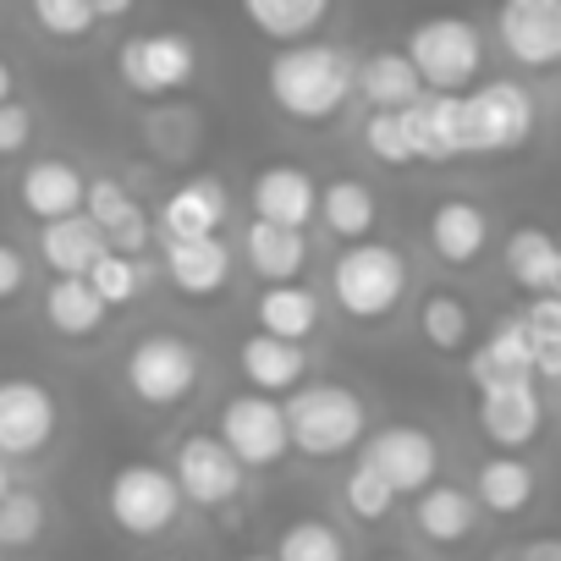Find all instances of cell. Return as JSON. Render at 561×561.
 <instances>
[{
  "label": "cell",
  "instance_id": "40",
  "mask_svg": "<svg viewBox=\"0 0 561 561\" xmlns=\"http://www.w3.org/2000/svg\"><path fill=\"white\" fill-rule=\"evenodd\" d=\"M364 149L380 165H413V149H408V133H402L397 111H369L364 116Z\"/></svg>",
  "mask_w": 561,
  "mask_h": 561
},
{
  "label": "cell",
  "instance_id": "3",
  "mask_svg": "<svg viewBox=\"0 0 561 561\" xmlns=\"http://www.w3.org/2000/svg\"><path fill=\"white\" fill-rule=\"evenodd\" d=\"M413 287V270H408V253L397 242H380V237H364V242H347L336 270H331V293L342 304L347 320L358 325H380L397 314V304L408 298Z\"/></svg>",
  "mask_w": 561,
  "mask_h": 561
},
{
  "label": "cell",
  "instance_id": "19",
  "mask_svg": "<svg viewBox=\"0 0 561 561\" xmlns=\"http://www.w3.org/2000/svg\"><path fill=\"white\" fill-rule=\"evenodd\" d=\"M83 182H89V176H83L72 160L45 154V160H28V165H23V176H18V198H23V209H28L39 226H50V220L83 209Z\"/></svg>",
  "mask_w": 561,
  "mask_h": 561
},
{
  "label": "cell",
  "instance_id": "5",
  "mask_svg": "<svg viewBox=\"0 0 561 561\" xmlns=\"http://www.w3.org/2000/svg\"><path fill=\"white\" fill-rule=\"evenodd\" d=\"M204 380V358L182 331H149L122 358V386L144 408H182Z\"/></svg>",
  "mask_w": 561,
  "mask_h": 561
},
{
  "label": "cell",
  "instance_id": "2",
  "mask_svg": "<svg viewBox=\"0 0 561 561\" xmlns=\"http://www.w3.org/2000/svg\"><path fill=\"white\" fill-rule=\"evenodd\" d=\"M280 413H287V446L309 462H331L369 435L364 397L336 386V380H304L287 402H280Z\"/></svg>",
  "mask_w": 561,
  "mask_h": 561
},
{
  "label": "cell",
  "instance_id": "18",
  "mask_svg": "<svg viewBox=\"0 0 561 561\" xmlns=\"http://www.w3.org/2000/svg\"><path fill=\"white\" fill-rule=\"evenodd\" d=\"M231 209V193L220 176H187L182 187L165 193L160 204V237L165 242H187V237H215L220 220Z\"/></svg>",
  "mask_w": 561,
  "mask_h": 561
},
{
  "label": "cell",
  "instance_id": "29",
  "mask_svg": "<svg viewBox=\"0 0 561 561\" xmlns=\"http://www.w3.org/2000/svg\"><path fill=\"white\" fill-rule=\"evenodd\" d=\"M413 523H419V534L430 539V545H462V539H473V528H479V512H473V495L468 490H457V484H430V490H419L413 495Z\"/></svg>",
  "mask_w": 561,
  "mask_h": 561
},
{
  "label": "cell",
  "instance_id": "44",
  "mask_svg": "<svg viewBox=\"0 0 561 561\" xmlns=\"http://www.w3.org/2000/svg\"><path fill=\"white\" fill-rule=\"evenodd\" d=\"M138 7V0H89V12H94V23H111V18H127Z\"/></svg>",
  "mask_w": 561,
  "mask_h": 561
},
{
  "label": "cell",
  "instance_id": "36",
  "mask_svg": "<svg viewBox=\"0 0 561 561\" xmlns=\"http://www.w3.org/2000/svg\"><path fill=\"white\" fill-rule=\"evenodd\" d=\"M45 523H50V512H45V501L34 490H7V495H0V550L39 545Z\"/></svg>",
  "mask_w": 561,
  "mask_h": 561
},
{
  "label": "cell",
  "instance_id": "27",
  "mask_svg": "<svg viewBox=\"0 0 561 561\" xmlns=\"http://www.w3.org/2000/svg\"><path fill=\"white\" fill-rule=\"evenodd\" d=\"M237 7L253 23V34H264L275 45H304L325 28L336 0H237Z\"/></svg>",
  "mask_w": 561,
  "mask_h": 561
},
{
  "label": "cell",
  "instance_id": "25",
  "mask_svg": "<svg viewBox=\"0 0 561 561\" xmlns=\"http://www.w3.org/2000/svg\"><path fill=\"white\" fill-rule=\"evenodd\" d=\"M237 364H242V375L253 380L259 397L298 391L304 375H309V353H304L298 342H275V336H259V331L237 347Z\"/></svg>",
  "mask_w": 561,
  "mask_h": 561
},
{
  "label": "cell",
  "instance_id": "8",
  "mask_svg": "<svg viewBox=\"0 0 561 561\" xmlns=\"http://www.w3.org/2000/svg\"><path fill=\"white\" fill-rule=\"evenodd\" d=\"M105 506H111V523L133 539H154L176 523L182 512V495L171 484V468L160 462H122L105 484Z\"/></svg>",
  "mask_w": 561,
  "mask_h": 561
},
{
  "label": "cell",
  "instance_id": "31",
  "mask_svg": "<svg viewBox=\"0 0 561 561\" xmlns=\"http://www.w3.org/2000/svg\"><path fill=\"white\" fill-rule=\"evenodd\" d=\"M105 314H111V309L94 298V287H89L83 275H56L50 287H45V325H50L56 336H67V342L100 336Z\"/></svg>",
  "mask_w": 561,
  "mask_h": 561
},
{
  "label": "cell",
  "instance_id": "38",
  "mask_svg": "<svg viewBox=\"0 0 561 561\" xmlns=\"http://www.w3.org/2000/svg\"><path fill=\"white\" fill-rule=\"evenodd\" d=\"M28 18H34L39 34H50L61 45H83L100 28L94 12H89V0H28Z\"/></svg>",
  "mask_w": 561,
  "mask_h": 561
},
{
  "label": "cell",
  "instance_id": "26",
  "mask_svg": "<svg viewBox=\"0 0 561 561\" xmlns=\"http://www.w3.org/2000/svg\"><path fill=\"white\" fill-rule=\"evenodd\" d=\"M242 253H248V270L264 275V287H280V280H298L304 264H309V237L304 231H287V226H264L253 220L242 231Z\"/></svg>",
  "mask_w": 561,
  "mask_h": 561
},
{
  "label": "cell",
  "instance_id": "7",
  "mask_svg": "<svg viewBox=\"0 0 561 561\" xmlns=\"http://www.w3.org/2000/svg\"><path fill=\"white\" fill-rule=\"evenodd\" d=\"M116 78L138 94V100H171L198 78V45L182 28H149L133 34L116 50Z\"/></svg>",
  "mask_w": 561,
  "mask_h": 561
},
{
  "label": "cell",
  "instance_id": "6",
  "mask_svg": "<svg viewBox=\"0 0 561 561\" xmlns=\"http://www.w3.org/2000/svg\"><path fill=\"white\" fill-rule=\"evenodd\" d=\"M534 127L539 105L517 78H490L462 94V154H512L534 138Z\"/></svg>",
  "mask_w": 561,
  "mask_h": 561
},
{
  "label": "cell",
  "instance_id": "23",
  "mask_svg": "<svg viewBox=\"0 0 561 561\" xmlns=\"http://www.w3.org/2000/svg\"><path fill=\"white\" fill-rule=\"evenodd\" d=\"M353 94L369 111H408L424 94V83L402 50H369L364 61H353Z\"/></svg>",
  "mask_w": 561,
  "mask_h": 561
},
{
  "label": "cell",
  "instance_id": "35",
  "mask_svg": "<svg viewBox=\"0 0 561 561\" xmlns=\"http://www.w3.org/2000/svg\"><path fill=\"white\" fill-rule=\"evenodd\" d=\"M270 561H347V539L325 517H293L280 528Z\"/></svg>",
  "mask_w": 561,
  "mask_h": 561
},
{
  "label": "cell",
  "instance_id": "37",
  "mask_svg": "<svg viewBox=\"0 0 561 561\" xmlns=\"http://www.w3.org/2000/svg\"><path fill=\"white\" fill-rule=\"evenodd\" d=\"M83 280L94 287V298H100L105 309H127V304H138V293H144V264H138V259H122V253H105V259H94V270H89Z\"/></svg>",
  "mask_w": 561,
  "mask_h": 561
},
{
  "label": "cell",
  "instance_id": "49",
  "mask_svg": "<svg viewBox=\"0 0 561 561\" xmlns=\"http://www.w3.org/2000/svg\"><path fill=\"white\" fill-rule=\"evenodd\" d=\"M237 561H270V556H237Z\"/></svg>",
  "mask_w": 561,
  "mask_h": 561
},
{
  "label": "cell",
  "instance_id": "12",
  "mask_svg": "<svg viewBox=\"0 0 561 561\" xmlns=\"http://www.w3.org/2000/svg\"><path fill=\"white\" fill-rule=\"evenodd\" d=\"M171 484L182 501L215 512V506H231L242 495V468L237 457L215 440V435H187L176 446V462H171Z\"/></svg>",
  "mask_w": 561,
  "mask_h": 561
},
{
  "label": "cell",
  "instance_id": "1",
  "mask_svg": "<svg viewBox=\"0 0 561 561\" xmlns=\"http://www.w3.org/2000/svg\"><path fill=\"white\" fill-rule=\"evenodd\" d=\"M264 89H270V105L287 122L320 127V122L342 116L353 100V56L342 45H320V39L280 45L264 67Z\"/></svg>",
  "mask_w": 561,
  "mask_h": 561
},
{
  "label": "cell",
  "instance_id": "47",
  "mask_svg": "<svg viewBox=\"0 0 561 561\" xmlns=\"http://www.w3.org/2000/svg\"><path fill=\"white\" fill-rule=\"evenodd\" d=\"M7 490H18V484H12V468L0 462V495H7Z\"/></svg>",
  "mask_w": 561,
  "mask_h": 561
},
{
  "label": "cell",
  "instance_id": "10",
  "mask_svg": "<svg viewBox=\"0 0 561 561\" xmlns=\"http://www.w3.org/2000/svg\"><path fill=\"white\" fill-rule=\"evenodd\" d=\"M56 424H61V408L45 380H28V375L0 380V462L39 457L50 446Z\"/></svg>",
  "mask_w": 561,
  "mask_h": 561
},
{
  "label": "cell",
  "instance_id": "33",
  "mask_svg": "<svg viewBox=\"0 0 561 561\" xmlns=\"http://www.w3.org/2000/svg\"><path fill=\"white\" fill-rule=\"evenodd\" d=\"M534 484H539L534 468H528L523 457H512V451H495V457H484V462L473 468V495H479V506L495 512V517H517V512H528Z\"/></svg>",
  "mask_w": 561,
  "mask_h": 561
},
{
  "label": "cell",
  "instance_id": "11",
  "mask_svg": "<svg viewBox=\"0 0 561 561\" xmlns=\"http://www.w3.org/2000/svg\"><path fill=\"white\" fill-rule=\"evenodd\" d=\"M364 462L386 479L391 495H419V490H430L435 473H440V446H435V435L419 430V424H386V430L369 435Z\"/></svg>",
  "mask_w": 561,
  "mask_h": 561
},
{
  "label": "cell",
  "instance_id": "42",
  "mask_svg": "<svg viewBox=\"0 0 561 561\" xmlns=\"http://www.w3.org/2000/svg\"><path fill=\"white\" fill-rule=\"evenodd\" d=\"M23 293H28V259H23V248L0 237V304H18Z\"/></svg>",
  "mask_w": 561,
  "mask_h": 561
},
{
  "label": "cell",
  "instance_id": "20",
  "mask_svg": "<svg viewBox=\"0 0 561 561\" xmlns=\"http://www.w3.org/2000/svg\"><path fill=\"white\" fill-rule=\"evenodd\" d=\"M231 248L220 237H187V242H165V280L182 298H209L231 280Z\"/></svg>",
  "mask_w": 561,
  "mask_h": 561
},
{
  "label": "cell",
  "instance_id": "50",
  "mask_svg": "<svg viewBox=\"0 0 561 561\" xmlns=\"http://www.w3.org/2000/svg\"><path fill=\"white\" fill-rule=\"evenodd\" d=\"M386 561H402V556H386Z\"/></svg>",
  "mask_w": 561,
  "mask_h": 561
},
{
  "label": "cell",
  "instance_id": "9",
  "mask_svg": "<svg viewBox=\"0 0 561 561\" xmlns=\"http://www.w3.org/2000/svg\"><path fill=\"white\" fill-rule=\"evenodd\" d=\"M215 440L237 457V468H275L287 457V413H280V397H259V391H242L220 408V424H215Z\"/></svg>",
  "mask_w": 561,
  "mask_h": 561
},
{
  "label": "cell",
  "instance_id": "24",
  "mask_svg": "<svg viewBox=\"0 0 561 561\" xmlns=\"http://www.w3.org/2000/svg\"><path fill=\"white\" fill-rule=\"evenodd\" d=\"M490 242V215L473 198H440L430 209V248L446 264H473Z\"/></svg>",
  "mask_w": 561,
  "mask_h": 561
},
{
  "label": "cell",
  "instance_id": "48",
  "mask_svg": "<svg viewBox=\"0 0 561 561\" xmlns=\"http://www.w3.org/2000/svg\"><path fill=\"white\" fill-rule=\"evenodd\" d=\"M501 7H556V0H501Z\"/></svg>",
  "mask_w": 561,
  "mask_h": 561
},
{
  "label": "cell",
  "instance_id": "16",
  "mask_svg": "<svg viewBox=\"0 0 561 561\" xmlns=\"http://www.w3.org/2000/svg\"><path fill=\"white\" fill-rule=\"evenodd\" d=\"M397 116H402V133H408L413 160L446 165V160L462 154V94H419Z\"/></svg>",
  "mask_w": 561,
  "mask_h": 561
},
{
  "label": "cell",
  "instance_id": "13",
  "mask_svg": "<svg viewBox=\"0 0 561 561\" xmlns=\"http://www.w3.org/2000/svg\"><path fill=\"white\" fill-rule=\"evenodd\" d=\"M479 430H484L490 446H501L512 457L523 446H534L539 430H545V397H539V386L534 380H512V386L479 391Z\"/></svg>",
  "mask_w": 561,
  "mask_h": 561
},
{
  "label": "cell",
  "instance_id": "15",
  "mask_svg": "<svg viewBox=\"0 0 561 561\" xmlns=\"http://www.w3.org/2000/svg\"><path fill=\"white\" fill-rule=\"evenodd\" d=\"M314 198H320V182L304 165L275 160V165H264L253 176V220H264V226L304 231L314 220Z\"/></svg>",
  "mask_w": 561,
  "mask_h": 561
},
{
  "label": "cell",
  "instance_id": "41",
  "mask_svg": "<svg viewBox=\"0 0 561 561\" xmlns=\"http://www.w3.org/2000/svg\"><path fill=\"white\" fill-rule=\"evenodd\" d=\"M28 144H34V111L18 105V100H7V105H0V160L23 154Z\"/></svg>",
  "mask_w": 561,
  "mask_h": 561
},
{
  "label": "cell",
  "instance_id": "46",
  "mask_svg": "<svg viewBox=\"0 0 561 561\" xmlns=\"http://www.w3.org/2000/svg\"><path fill=\"white\" fill-rule=\"evenodd\" d=\"M12 94H18V72H12V61H7V56H0V105H7Z\"/></svg>",
  "mask_w": 561,
  "mask_h": 561
},
{
  "label": "cell",
  "instance_id": "43",
  "mask_svg": "<svg viewBox=\"0 0 561 561\" xmlns=\"http://www.w3.org/2000/svg\"><path fill=\"white\" fill-rule=\"evenodd\" d=\"M523 331H528V342H561V298L556 293L534 298L528 314H523Z\"/></svg>",
  "mask_w": 561,
  "mask_h": 561
},
{
  "label": "cell",
  "instance_id": "4",
  "mask_svg": "<svg viewBox=\"0 0 561 561\" xmlns=\"http://www.w3.org/2000/svg\"><path fill=\"white\" fill-rule=\"evenodd\" d=\"M402 56L419 72L424 94H462L484 72V34L468 18H424L413 23Z\"/></svg>",
  "mask_w": 561,
  "mask_h": 561
},
{
  "label": "cell",
  "instance_id": "34",
  "mask_svg": "<svg viewBox=\"0 0 561 561\" xmlns=\"http://www.w3.org/2000/svg\"><path fill=\"white\" fill-rule=\"evenodd\" d=\"M419 331H424V342L435 353H462L468 336H473V314H468V304L457 293L435 287V293L419 298Z\"/></svg>",
  "mask_w": 561,
  "mask_h": 561
},
{
  "label": "cell",
  "instance_id": "14",
  "mask_svg": "<svg viewBox=\"0 0 561 561\" xmlns=\"http://www.w3.org/2000/svg\"><path fill=\"white\" fill-rule=\"evenodd\" d=\"M83 215L100 226L105 248L122 253V259H138V253L149 248V237H154L149 215L138 209V198H133L116 176H94V182H83Z\"/></svg>",
  "mask_w": 561,
  "mask_h": 561
},
{
  "label": "cell",
  "instance_id": "22",
  "mask_svg": "<svg viewBox=\"0 0 561 561\" xmlns=\"http://www.w3.org/2000/svg\"><path fill=\"white\" fill-rule=\"evenodd\" d=\"M468 375H473V391L512 386V380H534V342H528L523 320H501V325L473 347Z\"/></svg>",
  "mask_w": 561,
  "mask_h": 561
},
{
  "label": "cell",
  "instance_id": "17",
  "mask_svg": "<svg viewBox=\"0 0 561 561\" xmlns=\"http://www.w3.org/2000/svg\"><path fill=\"white\" fill-rule=\"evenodd\" d=\"M495 39L517 67L545 72L561 56V7H501L495 12Z\"/></svg>",
  "mask_w": 561,
  "mask_h": 561
},
{
  "label": "cell",
  "instance_id": "39",
  "mask_svg": "<svg viewBox=\"0 0 561 561\" xmlns=\"http://www.w3.org/2000/svg\"><path fill=\"white\" fill-rule=\"evenodd\" d=\"M342 506H347L358 523H386L391 506H397V495L386 490V479H380L369 462H353V473L342 479Z\"/></svg>",
  "mask_w": 561,
  "mask_h": 561
},
{
  "label": "cell",
  "instance_id": "30",
  "mask_svg": "<svg viewBox=\"0 0 561 561\" xmlns=\"http://www.w3.org/2000/svg\"><path fill=\"white\" fill-rule=\"evenodd\" d=\"M501 259H506V275L517 280L523 293H534V298H550V293L561 287V248H556L550 231H539V226H517V231L506 237Z\"/></svg>",
  "mask_w": 561,
  "mask_h": 561
},
{
  "label": "cell",
  "instance_id": "32",
  "mask_svg": "<svg viewBox=\"0 0 561 561\" xmlns=\"http://www.w3.org/2000/svg\"><path fill=\"white\" fill-rule=\"evenodd\" d=\"M111 248H105V237H100V226L78 209V215H61V220H50L45 231H39V259L56 270V275H89L94 270V259H105Z\"/></svg>",
  "mask_w": 561,
  "mask_h": 561
},
{
  "label": "cell",
  "instance_id": "45",
  "mask_svg": "<svg viewBox=\"0 0 561 561\" xmlns=\"http://www.w3.org/2000/svg\"><path fill=\"white\" fill-rule=\"evenodd\" d=\"M517 561H561V545L556 539H534V545L517 550Z\"/></svg>",
  "mask_w": 561,
  "mask_h": 561
},
{
  "label": "cell",
  "instance_id": "21",
  "mask_svg": "<svg viewBox=\"0 0 561 561\" xmlns=\"http://www.w3.org/2000/svg\"><path fill=\"white\" fill-rule=\"evenodd\" d=\"M253 314H259V336L298 342V347H304V336L320 331L325 304H320L314 287H304V280H280V287H264V293L253 298Z\"/></svg>",
  "mask_w": 561,
  "mask_h": 561
},
{
  "label": "cell",
  "instance_id": "28",
  "mask_svg": "<svg viewBox=\"0 0 561 561\" xmlns=\"http://www.w3.org/2000/svg\"><path fill=\"white\" fill-rule=\"evenodd\" d=\"M314 215L325 220L331 237H342V242H364V237L375 231V220H380V198H375L369 182H358V176H336V182L320 187Z\"/></svg>",
  "mask_w": 561,
  "mask_h": 561
}]
</instances>
